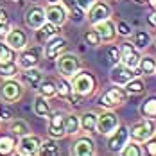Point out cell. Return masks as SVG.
Returning a JSON list of instances; mask_svg holds the SVG:
<instances>
[{
	"instance_id": "1",
	"label": "cell",
	"mask_w": 156,
	"mask_h": 156,
	"mask_svg": "<svg viewBox=\"0 0 156 156\" xmlns=\"http://www.w3.org/2000/svg\"><path fill=\"white\" fill-rule=\"evenodd\" d=\"M70 86H72V92L76 95H79L81 99L83 97H90L97 90V77L90 70H83L81 68L70 77Z\"/></svg>"
},
{
	"instance_id": "2",
	"label": "cell",
	"mask_w": 156,
	"mask_h": 156,
	"mask_svg": "<svg viewBox=\"0 0 156 156\" xmlns=\"http://www.w3.org/2000/svg\"><path fill=\"white\" fill-rule=\"evenodd\" d=\"M127 92L124 90V86H117L113 84L111 88H108L104 94L99 97V106L106 109H115L119 106H122L127 102Z\"/></svg>"
},
{
	"instance_id": "3",
	"label": "cell",
	"mask_w": 156,
	"mask_h": 156,
	"mask_svg": "<svg viewBox=\"0 0 156 156\" xmlns=\"http://www.w3.org/2000/svg\"><path fill=\"white\" fill-rule=\"evenodd\" d=\"M154 135H156L154 119H142V120L135 122L129 127V140L138 142V144H144L147 138H151Z\"/></svg>"
},
{
	"instance_id": "4",
	"label": "cell",
	"mask_w": 156,
	"mask_h": 156,
	"mask_svg": "<svg viewBox=\"0 0 156 156\" xmlns=\"http://www.w3.org/2000/svg\"><path fill=\"white\" fill-rule=\"evenodd\" d=\"M23 97V84L20 81H16L15 77L4 79V83L0 84V99L5 104H13L18 102Z\"/></svg>"
},
{
	"instance_id": "5",
	"label": "cell",
	"mask_w": 156,
	"mask_h": 156,
	"mask_svg": "<svg viewBox=\"0 0 156 156\" xmlns=\"http://www.w3.org/2000/svg\"><path fill=\"white\" fill-rule=\"evenodd\" d=\"M56 61H58L56 65H58L59 76H63V77H66V79H70L77 70H81V59L74 52H63L61 56H58Z\"/></svg>"
},
{
	"instance_id": "6",
	"label": "cell",
	"mask_w": 156,
	"mask_h": 156,
	"mask_svg": "<svg viewBox=\"0 0 156 156\" xmlns=\"http://www.w3.org/2000/svg\"><path fill=\"white\" fill-rule=\"evenodd\" d=\"M18 59V66L23 70V68H32V66H38L40 61L43 59V47L36 45V47H25L20 50V54L16 56Z\"/></svg>"
},
{
	"instance_id": "7",
	"label": "cell",
	"mask_w": 156,
	"mask_h": 156,
	"mask_svg": "<svg viewBox=\"0 0 156 156\" xmlns=\"http://www.w3.org/2000/svg\"><path fill=\"white\" fill-rule=\"evenodd\" d=\"M136 76H140L138 68L126 66L124 63L111 65V70H109V81H111V84H117V86H124L127 81H131Z\"/></svg>"
},
{
	"instance_id": "8",
	"label": "cell",
	"mask_w": 156,
	"mask_h": 156,
	"mask_svg": "<svg viewBox=\"0 0 156 156\" xmlns=\"http://www.w3.org/2000/svg\"><path fill=\"white\" fill-rule=\"evenodd\" d=\"M120 124V120H119V117H117V113L113 111V109H106V111H102L101 115H97V127H95V133H99V135H102V136H108L111 135L117 127Z\"/></svg>"
},
{
	"instance_id": "9",
	"label": "cell",
	"mask_w": 156,
	"mask_h": 156,
	"mask_svg": "<svg viewBox=\"0 0 156 156\" xmlns=\"http://www.w3.org/2000/svg\"><path fill=\"white\" fill-rule=\"evenodd\" d=\"M4 43L9 45L13 50L20 52L22 48L27 47L29 36H27V32L23 31V29H20V27H11L9 31L5 32V36H4Z\"/></svg>"
},
{
	"instance_id": "10",
	"label": "cell",
	"mask_w": 156,
	"mask_h": 156,
	"mask_svg": "<svg viewBox=\"0 0 156 156\" xmlns=\"http://www.w3.org/2000/svg\"><path fill=\"white\" fill-rule=\"evenodd\" d=\"M108 149L111 151V153H120L122 151V147H124L126 144L129 142V127L124 124H119V127L111 133V135H108Z\"/></svg>"
},
{
	"instance_id": "11",
	"label": "cell",
	"mask_w": 156,
	"mask_h": 156,
	"mask_svg": "<svg viewBox=\"0 0 156 156\" xmlns=\"http://www.w3.org/2000/svg\"><path fill=\"white\" fill-rule=\"evenodd\" d=\"M86 15L84 16L86 20H88V23H92V25H95V23H99V22H102V20H108L109 16H111V7H109L108 2H99V0H95L94 5L86 11Z\"/></svg>"
},
{
	"instance_id": "12",
	"label": "cell",
	"mask_w": 156,
	"mask_h": 156,
	"mask_svg": "<svg viewBox=\"0 0 156 156\" xmlns=\"http://www.w3.org/2000/svg\"><path fill=\"white\" fill-rule=\"evenodd\" d=\"M63 115L61 111H50L47 117V131H48V136L50 138H65V126H63Z\"/></svg>"
},
{
	"instance_id": "13",
	"label": "cell",
	"mask_w": 156,
	"mask_h": 156,
	"mask_svg": "<svg viewBox=\"0 0 156 156\" xmlns=\"http://www.w3.org/2000/svg\"><path fill=\"white\" fill-rule=\"evenodd\" d=\"M68 47V41H66V38H63V36H54V38H50L48 41H45V47H43V56L47 58V59H58V56H61L63 52L66 50Z\"/></svg>"
},
{
	"instance_id": "14",
	"label": "cell",
	"mask_w": 156,
	"mask_h": 156,
	"mask_svg": "<svg viewBox=\"0 0 156 156\" xmlns=\"http://www.w3.org/2000/svg\"><path fill=\"white\" fill-rule=\"evenodd\" d=\"M23 22H25V25L31 29V31H36V29H40L47 20H45V9L41 7V5H31V7H27V11H25V15H23Z\"/></svg>"
},
{
	"instance_id": "15",
	"label": "cell",
	"mask_w": 156,
	"mask_h": 156,
	"mask_svg": "<svg viewBox=\"0 0 156 156\" xmlns=\"http://www.w3.org/2000/svg\"><path fill=\"white\" fill-rule=\"evenodd\" d=\"M40 144H41V138L36 136V135H23L20 136V142L16 144V149L18 153L23 156H32L38 154V149H40Z\"/></svg>"
},
{
	"instance_id": "16",
	"label": "cell",
	"mask_w": 156,
	"mask_h": 156,
	"mask_svg": "<svg viewBox=\"0 0 156 156\" xmlns=\"http://www.w3.org/2000/svg\"><path fill=\"white\" fill-rule=\"evenodd\" d=\"M119 48H120V63H124L126 66L136 68L138 61H140V50L135 47L131 41H124Z\"/></svg>"
},
{
	"instance_id": "17",
	"label": "cell",
	"mask_w": 156,
	"mask_h": 156,
	"mask_svg": "<svg viewBox=\"0 0 156 156\" xmlns=\"http://www.w3.org/2000/svg\"><path fill=\"white\" fill-rule=\"evenodd\" d=\"M97 34H99V38H101V43H113L115 41V38H117V25H115V22L113 20H102V22H99V23H95L92 25Z\"/></svg>"
},
{
	"instance_id": "18",
	"label": "cell",
	"mask_w": 156,
	"mask_h": 156,
	"mask_svg": "<svg viewBox=\"0 0 156 156\" xmlns=\"http://www.w3.org/2000/svg\"><path fill=\"white\" fill-rule=\"evenodd\" d=\"M45 20L54 23V25H58V27H61L63 23L68 20V13L61 5V2L59 4H48L45 7Z\"/></svg>"
},
{
	"instance_id": "19",
	"label": "cell",
	"mask_w": 156,
	"mask_h": 156,
	"mask_svg": "<svg viewBox=\"0 0 156 156\" xmlns=\"http://www.w3.org/2000/svg\"><path fill=\"white\" fill-rule=\"evenodd\" d=\"M56 97H59V99H63V101H68L70 104H81L79 102V95H76L74 92H72V86H70V81L66 77H59L58 81H56Z\"/></svg>"
},
{
	"instance_id": "20",
	"label": "cell",
	"mask_w": 156,
	"mask_h": 156,
	"mask_svg": "<svg viewBox=\"0 0 156 156\" xmlns=\"http://www.w3.org/2000/svg\"><path fill=\"white\" fill-rule=\"evenodd\" d=\"M70 153L76 156H92L95 154V142L92 136H81L72 144L70 147Z\"/></svg>"
},
{
	"instance_id": "21",
	"label": "cell",
	"mask_w": 156,
	"mask_h": 156,
	"mask_svg": "<svg viewBox=\"0 0 156 156\" xmlns=\"http://www.w3.org/2000/svg\"><path fill=\"white\" fill-rule=\"evenodd\" d=\"M41 79H43V74H41V70H40L38 66L23 68V72H22V81H23V84H27L32 90L38 88V84L41 83Z\"/></svg>"
},
{
	"instance_id": "22",
	"label": "cell",
	"mask_w": 156,
	"mask_h": 156,
	"mask_svg": "<svg viewBox=\"0 0 156 156\" xmlns=\"http://www.w3.org/2000/svg\"><path fill=\"white\" fill-rule=\"evenodd\" d=\"M58 34H59V27L50 23V22H45L40 29H36V40L40 43H45V41H48L50 38H54Z\"/></svg>"
},
{
	"instance_id": "23",
	"label": "cell",
	"mask_w": 156,
	"mask_h": 156,
	"mask_svg": "<svg viewBox=\"0 0 156 156\" xmlns=\"http://www.w3.org/2000/svg\"><path fill=\"white\" fill-rule=\"evenodd\" d=\"M63 126H65V135L66 136H74L81 131V122H79V115L76 113H66L63 117Z\"/></svg>"
},
{
	"instance_id": "24",
	"label": "cell",
	"mask_w": 156,
	"mask_h": 156,
	"mask_svg": "<svg viewBox=\"0 0 156 156\" xmlns=\"http://www.w3.org/2000/svg\"><path fill=\"white\" fill-rule=\"evenodd\" d=\"M32 111L38 115V117H41V119H47L48 113L52 111L50 108V102H48L47 97H43V95H36L34 97V102H32Z\"/></svg>"
},
{
	"instance_id": "25",
	"label": "cell",
	"mask_w": 156,
	"mask_h": 156,
	"mask_svg": "<svg viewBox=\"0 0 156 156\" xmlns=\"http://www.w3.org/2000/svg\"><path fill=\"white\" fill-rule=\"evenodd\" d=\"M61 5L66 9V13H68V18H72L74 22H84V11L79 7L77 4H76V0H61Z\"/></svg>"
},
{
	"instance_id": "26",
	"label": "cell",
	"mask_w": 156,
	"mask_h": 156,
	"mask_svg": "<svg viewBox=\"0 0 156 156\" xmlns=\"http://www.w3.org/2000/svg\"><path fill=\"white\" fill-rule=\"evenodd\" d=\"M151 41H153V36L147 31H142L140 29V31L131 32V43L138 48V50H145V48L151 45Z\"/></svg>"
},
{
	"instance_id": "27",
	"label": "cell",
	"mask_w": 156,
	"mask_h": 156,
	"mask_svg": "<svg viewBox=\"0 0 156 156\" xmlns=\"http://www.w3.org/2000/svg\"><path fill=\"white\" fill-rule=\"evenodd\" d=\"M79 122H81V129L83 131L95 133V127H97V113L95 111H84L79 117Z\"/></svg>"
},
{
	"instance_id": "28",
	"label": "cell",
	"mask_w": 156,
	"mask_h": 156,
	"mask_svg": "<svg viewBox=\"0 0 156 156\" xmlns=\"http://www.w3.org/2000/svg\"><path fill=\"white\" fill-rule=\"evenodd\" d=\"M138 72L140 76H153L156 72V58L153 56H140V61H138Z\"/></svg>"
},
{
	"instance_id": "29",
	"label": "cell",
	"mask_w": 156,
	"mask_h": 156,
	"mask_svg": "<svg viewBox=\"0 0 156 156\" xmlns=\"http://www.w3.org/2000/svg\"><path fill=\"white\" fill-rule=\"evenodd\" d=\"M138 109L144 119H156V95H149Z\"/></svg>"
},
{
	"instance_id": "30",
	"label": "cell",
	"mask_w": 156,
	"mask_h": 156,
	"mask_svg": "<svg viewBox=\"0 0 156 156\" xmlns=\"http://www.w3.org/2000/svg\"><path fill=\"white\" fill-rule=\"evenodd\" d=\"M16 144L15 135H0V154H13L16 151Z\"/></svg>"
},
{
	"instance_id": "31",
	"label": "cell",
	"mask_w": 156,
	"mask_h": 156,
	"mask_svg": "<svg viewBox=\"0 0 156 156\" xmlns=\"http://www.w3.org/2000/svg\"><path fill=\"white\" fill-rule=\"evenodd\" d=\"M59 153L61 151H59V145H58L56 138H48V140L41 142L40 149H38V154H41V156H58Z\"/></svg>"
},
{
	"instance_id": "32",
	"label": "cell",
	"mask_w": 156,
	"mask_h": 156,
	"mask_svg": "<svg viewBox=\"0 0 156 156\" xmlns=\"http://www.w3.org/2000/svg\"><path fill=\"white\" fill-rule=\"evenodd\" d=\"M124 90L127 92V95H142L145 92V83L142 81L140 76H136V77H133L131 81L126 83Z\"/></svg>"
},
{
	"instance_id": "33",
	"label": "cell",
	"mask_w": 156,
	"mask_h": 156,
	"mask_svg": "<svg viewBox=\"0 0 156 156\" xmlns=\"http://www.w3.org/2000/svg\"><path fill=\"white\" fill-rule=\"evenodd\" d=\"M11 124H9V131H11V135H15L16 138H20V136H23V135H29L31 133V127L29 124L25 122V120H22V119H16V120H9Z\"/></svg>"
},
{
	"instance_id": "34",
	"label": "cell",
	"mask_w": 156,
	"mask_h": 156,
	"mask_svg": "<svg viewBox=\"0 0 156 156\" xmlns=\"http://www.w3.org/2000/svg\"><path fill=\"white\" fill-rule=\"evenodd\" d=\"M38 94L43 95V97H47V99H50V97H56V81H52V79H41V83L38 84Z\"/></svg>"
},
{
	"instance_id": "35",
	"label": "cell",
	"mask_w": 156,
	"mask_h": 156,
	"mask_svg": "<svg viewBox=\"0 0 156 156\" xmlns=\"http://www.w3.org/2000/svg\"><path fill=\"white\" fill-rule=\"evenodd\" d=\"M20 66L16 61H11V63H0V77L2 79H11V77H16Z\"/></svg>"
},
{
	"instance_id": "36",
	"label": "cell",
	"mask_w": 156,
	"mask_h": 156,
	"mask_svg": "<svg viewBox=\"0 0 156 156\" xmlns=\"http://www.w3.org/2000/svg\"><path fill=\"white\" fill-rule=\"evenodd\" d=\"M119 154H122V156H144V149L140 147L138 142L129 140L124 147H122V151H120Z\"/></svg>"
},
{
	"instance_id": "37",
	"label": "cell",
	"mask_w": 156,
	"mask_h": 156,
	"mask_svg": "<svg viewBox=\"0 0 156 156\" xmlns=\"http://www.w3.org/2000/svg\"><path fill=\"white\" fill-rule=\"evenodd\" d=\"M16 61V50L5 45V43H0V63H11Z\"/></svg>"
},
{
	"instance_id": "38",
	"label": "cell",
	"mask_w": 156,
	"mask_h": 156,
	"mask_svg": "<svg viewBox=\"0 0 156 156\" xmlns=\"http://www.w3.org/2000/svg\"><path fill=\"white\" fill-rule=\"evenodd\" d=\"M83 40H84V43L88 45V47H99L101 45V38H99V34H97V31H95L94 27L92 29H88V31H84V34H83Z\"/></svg>"
},
{
	"instance_id": "39",
	"label": "cell",
	"mask_w": 156,
	"mask_h": 156,
	"mask_svg": "<svg viewBox=\"0 0 156 156\" xmlns=\"http://www.w3.org/2000/svg\"><path fill=\"white\" fill-rule=\"evenodd\" d=\"M117 25V36H122V38H129L131 36V25L127 23V22H119V23H115Z\"/></svg>"
},
{
	"instance_id": "40",
	"label": "cell",
	"mask_w": 156,
	"mask_h": 156,
	"mask_svg": "<svg viewBox=\"0 0 156 156\" xmlns=\"http://www.w3.org/2000/svg\"><path fill=\"white\" fill-rule=\"evenodd\" d=\"M108 59L111 65H117V63H120V48L117 47V45H111L108 47Z\"/></svg>"
},
{
	"instance_id": "41",
	"label": "cell",
	"mask_w": 156,
	"mask_h": 156,
	"mask_svg": "<svg viewBox=\"0 0 156 156\" xmlns=\"http://www.w3.org/2000/svg\"><path fill=\"white\" fill-rule=\"evenodd\" d=\"M144 154H149V156H156V136H151L144 142Z\"/></svg>"
},
{
	"instance_id": "42",
	"label": "cell",
	"mask_w": 156,
	"mask_h": 156,
	"mask_svg": "<svg viewBox=\"0 0 156 156\" xmlns=\"http://www.w3.org/2000/svg\"><path fill=\"white\" fill-rule=\"evenodd\" d=\"M13 119V111L9 109V106L4 102V104H0V122H9Z\"/></svg>"
},
{
	"instance_id": "43",
	"label": "cell",
	"mask_w": 156,
	"mask_h": 156,
	"mask_svg": "<svg viewBox=\"0 0 156 156\" xmlns=\"http://www.w3.org/2000/svg\"><path fill=\"white\" fill-rule=\"evenodd\" d=\"M94 2H95V0H76V4H77V5L83 9V11H84V13H86V11L94 5Z\"/></svg>"
},
{
	"instance_id": "44",
	"label": "cell",
	"mask_w": 156,
	"mask_h": 156,
	"mask_svg": "<svg viewBox=\"0 0 156 156\" xmlns=\"http://www.w3.org/2000/svg\"><path fill=\"white\" fill-rule=\"evenodd\" d=\"M11 29V23L9 22H0V38H4L5 36V32Z\"/></svg>"
},
{
	"instance_id": "45",
	"label": "cell",
	"mask_w": 156,
	"mask_h": 156,
	"mask_svg": "<svg viewBox=\"0 0 156 156\" xmlns=\"http://www.w3.org/2000/svg\"><path fill=\"white\" fill-rule=\"evenodd\" d=\"M0 22H9V16H7V11L0 7Z\"/></svg>"
},
{
	"instance_id": "46",
	"label": "cell",
	"mask_w": 156,
	"mask_h": 156,
	"mask_svg": "<svg viewBox=\"0 0 156 156\" xmlns=\"http://www.w3.org/2000/svg\"><path fill=\"white\" fill-rule=\"evenodd\" d=\"M149 22H151V25L156 29V13H154V11H153V15L149 16Z\"/></svg>"
},
{
	"instance_id": "47",
	"label": "cell",
	"mask_w": 156,
	"mask_h": 156,
	"mask_svg": "<svg viewBox=\"0 0 156 156\" xmlns=\"http://www.w3.org/2000/svg\"><path fill=\"white\" fill-rule=\"evenodd\" d=\"M147 2H149V5L153 7V11L156 13V0H147Z\"/></svg>"
},
{
	"instance_id": "48",
	"label": "cell",
	"mask_w": 156,
	"mask_h": 156,
	"mask_svg": "<svg viewBox=\"0 0 156 156\" xmlns=\"http://www.w3.org/2000/svg\"><path fill=\"white\" fill-rule=\"evenodd\" d=\"M48 4H59V2H61V0H47Z\"/></svg>"
},
{
	"instance_id": "49",
	"label": "cell",
	"mask_w": 156,
	"mask_h": 156,
	"mask_svg": "<svg viewBox=\"0 0 156 156\" xmlns=\"http://www.w3.org/2000/svg\"><path fill=\"white\" fill-rule=\"evenodd\" d=\"M135 2H136V4H145L147 0H135Z\"/></svg>"
},
{
	"instance_id": "50",
	"label": "cell",
	"mask_w": 156,
	"mask_h": 156,
	"mask_svg": "<svg viewBox=\"0 0 156 156\" xmlns=\"http://www.w3.org/2000/svg\"><path fill=\"white\" fill-rule=\"evenodd\" d=\"M153 41H154V45H156V34H154V38H153Z\"/></svg>"
},
{
	"instance_id": "51",
	"label": "cell",
	"mask_w": 156,
	"mask_h": 156,
	"mask_svg": "<svg viewBox=\"0 0 156 156\" xmlns=\"http://www.w3.org/2000/svg\"><path fill=\"white\" fill-rule=\"evenodd\" d=\"M11 2H20V0H11Z\"/></svg>"
},
{
	"instance_id": "52",
	"label": "cell",
	"mask_w": 156,
	"mask_h": 156,
	"mask_svg": "<svg viewBox=\"0 0 156 156\" xmlns=\"http://www.w3.org/2000/svg\"><path fill=\"white\" fill-rule=\"evenodd\" d=\"M154 74H156V72H154Z\"/></svg>"
}]
</instances>
